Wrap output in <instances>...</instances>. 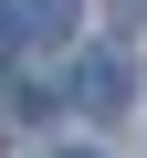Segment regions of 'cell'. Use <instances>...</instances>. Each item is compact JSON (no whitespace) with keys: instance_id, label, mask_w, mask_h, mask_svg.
<instances>
[{"instance_id":"cell-1","label":"cell","mask_w":147,"mask_h":158,"mask_svg":"<svg viewBox=\"0 0 147 158\" xmlns=\"http://www.w3.org/2000/svg\"><path fill=\"white\" fill-rule=\"evenodd\" d=\"M137 95V63L126 53H84V63H74V106H84V116H116Z\"/></svg>"},{"instance_id":"cell-2","label":"cell","mask_w":147,"mask_h":158,"mask_svg":"<svg viewBox=\"0 0 147 158\" xmlns=\"http://www.w3.org/2000/svg\"><path fill=\"white\" fill-rule=\"evenodd\" d=\"M21 32H32V42H63V32H74V0H21Z\"/></svg>"},{"instance_id":"cell-3","label":"cell","mask_w":147,"mask_h":158,"mask_svg":"<svg viewBox=\"0 0 147 158\" xmlns=\"http://www.w3.org/2000/svg\"><path fill=\"white\" fill-rule=\"evenodd\" d=\"M11 42H21V32H11V11H0V74H11Z\"/></svg>"},{"instance_id":"cell-4","label":"cell","mask_w":147,"mask_h":158,"mask_svg":"<svg viewBox=\"0 0 147 158\" xmlns=\"http://www.w3.org/2000/svg\"><path fill=\"white\" fill-rule=\"evenodd\" d=\"M63 158H84V148H63Z\"/></svg>"}]
</instances>
